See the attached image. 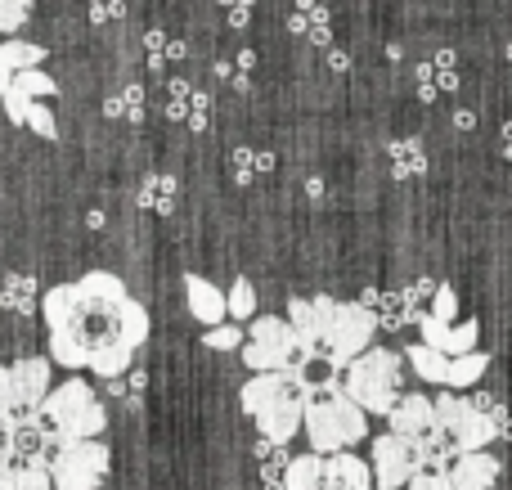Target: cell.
<instances>
[{
  "instance_id": "cell-22",
  "label": "cell",
  "mask_w": 512,
  "mask_h": 490,
  "mask_svg": "<svg viewBox=\"0 0 512 490\" xmlns=\"http://www.w3.org/2000/svg\"><path fill=\"white\" fill-rule=\"evenodd\" d=\"M41 284H36V275H5V288H0V306L5 311H14V315H32L36 306H41Z\"/></svg>"
},
{
  "instance_id": "cell-19",
  "label": "cell",
  "mask_w": 512,
  "mask_h": 490,
  "mask_svg": "<svg viewBox=\"0 0 512 490\" xmlns=\"http://www.w3.org/2000/svg\"><path fill=\"white\" fill-rule=\"evenodd\" d=\"M45 63V45H32V41H5L0 45V99H5V90L14 86V77L18 72H27V68H41Z\"/></svg>"
},
{
  "instance_id": "cell-15",
  "label": "cell",
  "mask_w": 512,
  "mask_h": 490,
  "mask_svg": "<svg viewBox=\"0 0 512 490\" xmlns=\"http://www.w3.org/2000/svg\"><path fill=\"white\" fill-rule=\"evenodd\" d=\"M185 302H189V315H194L203 329H216V324L230 320V302H225V293L207 275H198V270L185 275Z\"/></svg>"
},
{
  "instance_id": "cell-30",
  "label": "cell",
  "mask_w": 512,
  "mask_h": 490,
  "mask_svg": "<svg viewBox=\"0 0 512 490\" xmlns=\"http://www.w3.org/2000/svg\"><path fill=\"white\" fill-rule=\"evenodd\" d=\"M167 59H185V45L171 41L167 32H149V63L153 68H162Z\"/></svg>"
},
{
  "instance_id": "cell-2",
  "label": "cell",
  "mask_w": 512,
  "mask_h": 490,
  "mask_svg": "<svg viewBox=\"0 0 512 490\" xmlns=\"http://www.w3.org/2000/svg\"><path fill=\"white\" fill-rule=\"evenodd\" d=\"M288 324L297 329V342L310 360H324L328 369H346L373 347L378 320L364 302H337V297H292Z\"/></svg>"
},
{
  "instance_id": "cell-14",
  "label": "cell",
  "mask_w": 512,
  "mask_h": 490,
  "mask_svg": "<svg viewBox=\"0 0 512 490\" xmlns=\"http://www.w3.org/2000/svg\"><path fill=\"white\" fill-rule=\"evenodd\" d=\"M63 441H54V432L45 428L41 419H32V423H23V428H14V432H5V455L14 459L18 468L23 464H45L50 468V459H54V450H59Z\"/></svg>"
},
{
  "instance_id": "cell-5",
  "label": "cell",
  "mask_w": 512,
  "mask_h": 490,
  "mask_svg": "<svg viewBox=\"0 0 512 490\" xmlns=\"http://www.w3.org/2000/svg\"><path fill=\"white\" fill-rule=\"evenodd\" d=\"M41 423L54 432V441H95L108 428V410L86 378H68L45 396Z\"/></svg>"
},
{
  "instance_id": "cell-13",
  "label": "cell",
  "mask_w": 512,
  "mask_h": 490,
  "mask_svg": "<svg viewBox=\"0 0 512 490\" xmlns=\"http://www.w3.org/2000/svg\"><path fill=\"white\" fill-rule=\"evenodd\" d=\"M369 468H373V486H378V490H405L418 473H423L414 441L396 437V432L373 437V464Z\"/></svg>"
},
{
  "instance_id": "cell-35",
  "label": "cell",
  "mask_w": 512,
  "mask_h": 490,
  "mask_svg": "<svg viewBox=\"0 0 512 490\" xmlns=\"http://www.w3.org/2000/svg\"><path fill=\"white\" fill-rule=\"evenodd\" d=\"M108 387H113L117 396H140V392H144V374L135 369L131 378H108Z\"/></svg>"
},
{
  "instance_id": "cell-21",
  "label": "cell",
  "mask_w": 512,
  "mask_h": 490,
  "mask_svg": "<svg viewBox=\"0 0 512 490\" xmlns=\"http://www.w3.org/2000/svg\"><path fill=\"white\" fill-rule=\"evenodd\" d=\"M167 113L180 117L189 131H203V126H207V95H203V90H194L189 81H171V104H167Z\"/></svg>"
},
{
  "instance_id": "cell-17",
  "label": "cell",
  "mask_w": 512,
  "mask_h": 490,
  "mask_svg": "<svg viewBox=\"0 0 512 490\" xmlns=\"http://www.w3.org/2000/svg\"><path fill=\"white\" fill-rule=\"evenodd\" d=\"M387 423H391V432H396V437L423 441L427 432L436 428V405L427 401V396L409 392V396H400V401H396V410L387 414Z\"/></svg>"
},
{
  "instance_id": "cell-6",
  "label": "cell",
  "mask_w": 512,
  "mask_h": 490,
  "mask_svg": "<svg viewBox=\"0 0 512 490\" xmlns=\"http://www.w3.org/2000/svg\"><path fill=\"white\" fill-rule=\"evenodd\" d=\"M405 360H400V351L391 347H369L355 365H346V378H342V392L351 396L355 405H360L364 414H382L387 419L391 410H396V401L405 392H400V383H405Z\"/></svg>"
},
{
  "instance_id": "cell-12",
  "label": "cell",
  "mask_w": 512,
  "mask_h": 490,
  "mask_svg": "<svg viewBox=\"0 0 512 490\" xmlns=\"http://www.w3.org/2000/svg\"><path fill=\"white\" fill-rule=\"evenodd\" d=\"M54 490H99L108 477V446L104 441H63L50 459Z\"/></svg>"
},
{
  "instance_id": "cell-9",
  "label": "cell",
  "mask_w": 512,
  "mask_h": 490,
  "mask_svg": "<svg viewBox=\"0 0 512 490\" xmlns=\"http://www.w3.org/2000/svg\"><path fill=\"white\" fill-rule=\"evenodd\" d=\"M243 360L256 374H288V369L306 365V351L297 342V329L283 315H256L248 342H243Z\"/></svg>"
},
{
  "instance_id": "cell-3",
  "label": "cell",
  "mask_w": 512,
  "mask_h": 490,
  "mask_svg": "<svg viewBox=\"0 0 512 490\" xmlns=\"http://www.w3.org/2000/svg\"><path fill=\"white\" fill-rule=\"evenodd\" d=\"M239 401H243V410L252 414L261 441L288 446V441L301 432V423H306L310 392L301 387L297 369H288V374H252L248 383H243Z\"/></svg>"
},
{
  "instance_id": "cell-33",
  "label": "cell",
  "mask_w": 512,
  "mask_h": 490,
  "mask_svg": "<svg viewBox=\"0 0 512 490\" xmlns=\"http://www.w3.org/2000/svg\"><path fill=\"white\" fill-rule=\"evenodd\" d=\"M86 5H90L95 23H117V18H126V0H86Z\"/></svg>"
},
{
  "instance_id": "cell-18",
  "label": "cell",
  "mask_w": 512,
  "mask_h": 490,
  "mask_svg": "<svg viewBox=\"0 0 512 490\" xmlns=\"http://www.w3.org/2000/svg\"><path fill=\"white\" fill-rule=\"evenodd\" d=\"M450 482H454V490H495V482H499V459L490 455V450L459 455L450 464Z\"/></svg>"
},
{
  "instance_id": "cell-26",
  "label": "cell",
  "mask_w": 512,
  "mask_h": 490,
  "mask_svg": "<svg viewBox=\"0 0 512 490\" xmlns=\"http://www.w3.org/2000/svg\"><path fill=\"white\" fill-rule=\"evenodd\" d=\"M203 342H207L212 351H243L248 333H243L234 320H225V324H216V329H207V333H203Z\"/></svg>"
},
{
  "instance_id": "cell-25",
  "label": "cell",
  "mask_w": 512,
  "mask_h": 490,
  "mask_svg": "<svg viewBox=\"0 0 512 490\" xmlns=\"http://www.w3.org/2000/svg\"><path fill=\"white\" fill-rule=\"evenodd\" d=\"M481 374H486V356H481V351H472V356L450 360V374H445V387H450V392H459V387L481 383Z\"/></svg>"
},
{
  "instance_id": "cell-29",
  "label": "cell",
  "mask_w": 512,
  "mask_h": 490,
  "mask_svg": "<svg viewBox=\"0 0 512 490\" xmlns=\"http://www.w3.org/2000/svg\"><path fill=\"white\" fill-rule=\"evenodd\" d=\"M27 14H32V0H0V32L14 41V32L27 23Z\"/></svg>"
},
{
  "instance_id": "cell-8",
  "label": "cell",
  "mask_w": 512,
  "mask_h": 490,
  "mask_svg": "<svg viewBox=\"0 0 512 490\" xmlns=\"http://www.w3.org/2000/svg\"><path fill=\"white\" fill-rule=\"evenodd\" d=\"M283 490H378L360 455H297L283 468Z\"/></svg>"
},
{
  "instance_id": "cell-34",
  "label": "cell",
  "mask_w": 512,
  "mask_h": 490,
  "mask_svg": "<svg viewBox=\"0 0 512 490\" xmlns=\"http://www.w3.org/2000/svg\"><path fill=\"white\" fill-rule=\"evenodd\" d=\"M405 490H454V482H450V473H418Z\"/></svg>"
},
{
  "instance_id": "cell-7",
  "label": "cell",
  "mask_w": 512,
  "mask_h": 490,
  "mask_svg": "<svg viewBox=\"0 0 512 490\" xmlns=\"http://www.w3.org/2000/svg\"><path fill=\"white\" fill-rule=\"evenodd\" d=\"M54 360L27 356L14 365H0V432H14L23 423L41 419L45 396L54 392Z\"/></svg>"
},
{
  "instance_id": "cell-24",
  "label": "cell",
  "mask_w": 512,
  "mask_h": 490,
  "mask_svg": "<svg viewBox=\"0 0 512 490\" xmlns=\"http://www.w3.org/2000/svg\"><path fill=\"white\" fill-rule=\"evenodd\" d=\"M405 360L414 365V374L423 378V383H441V387H445V374H450V356L432 351L427 342H414V347L405 351Z\"/></svg>"
},
{
  "instance_id": "cell-4",
  "label": "cell",
  "mask_w": 512,
  "mask_h": 490,
  "mask_svg": "<svg viewBox=\"0 0 512 490\" xmlns=\"http://www.w3.org/2000/svg\"><path fill=\"white\" fill-rule=\"evenodd\" d=\"M301 432L310 441V455H342L355 441L369 437V414L346 392H324V396H310Z\"/></svg>"
},
{
  "instance_id": "cell-16",
  "label": "cell",
  "mask_w": 512,
  "mask_h": 490,
  "mask_svg": "<svg viewBox=\"0 0 512 490\" xmlns=\"http://www.w3.org/2000/svg\"><path fill=\"white\" fill-rule=\"evenodd\" d=\"M418 329H423V342L432 351H441V356H450V360H459V356H472L477 351V324L472 320H463V324H441V320H418Z\"/></svg>"
},
{
  "instance_id": "cell-37",
  "label": "cell",
  "mask_w": 512,
  "mask_h": 490,
  "mask_svg": "<svg viewBox=\"0 0 512 490\" xmlns=\"http://www.w3.org/2000/svg\"><path fill=\"white\" fill-rule=\"evenodd\" d=\"M9 482H14V459H9L5 446H0V490H9Z\"/></svg>"
},
{
  "instance_id": "cell-32",
  "label": "cell",
  "mask_w": 512,
  "mask_h": 490,
  "mask_svg": "<svg viewBox=\"0 0 512 490\" xmlns=\"http://www.w3.org/2000/svg\"><path fill=\"white\" fill-rule=\"evenodd\" d=\"M454 311H459V302H454V293L450 288H436L432 293V311H427V320H441V324H450L454 320ZM423 320V315H418Z\"/></svg>"
},
{
  "instance_id": "cell-36",
  "label": "cell",
  "mask_w": 512,
  "mask_h": 490,
  "mask_svg": "<svg viewBox=\"0 0 512 490\" xmlns=\"http://www.w3.org/2000/svg\"><path fill=\"white\" fill-rule=\"evenodd\" d=\"M221 5L230 9V23H234V27H243V23H248V14H252V0H221Z\"/></svg>"
},
{
  "instance_id": "cell-31",
  "label": "cell",
  "mask_w": 512,
  "mask_h": 490,
  "mask_svg": "<svg viewBox=\"0 0 512 490\" xmlns=\"http://www.w3.org/2000/svg\"><path fill=\"white\" fill-rule=\"evenodd\" d=\"M265 167H270V158H265V153H256V149H234V180H239V185H248L256 171H265Z\"/></svg>"
},
{
  "instance_id": "cell-11",
  "label": "cell",
  "mask_w": 512,
  "mask_h": 490,
  "mask_svg": "<svg viewBox=\"0 0 512 490\" xmlns=\"http://www.w3.org/2000/svg\"><path fill=\"white\" fill-rule=\"evenodd\" d=\"M432 405H436V428L454 441V450H459V455H477V450H486L490 441L499 437L495 419H490L477 401H468V396L441 392Z\"/></svg>"
},
{
  "instance_id": "cell-23",
  "label": "cell",
  "mask_w": 512,
  "mask_h": 490,
  "mask_svg": "<svg viewBox=\"0 0 512 490\" xmlns=\"http://www.w3.org/2000/svg\"><path fill=\"white\" fill-rule=\"evenodd\" d=\"M104 113L113 117V122H140V117H144V86H140V81L117 86L113 95L104 99Z\"/></svg>"
},
{
  "instance_id": "cell-38",
  "label": "cell",
  "mask_w": 512,
  "mask_h": 490,
  "mask_svg": "<svg viewBox=\"0 0 512 490\" xmlns=\"http://www.w3.org/2000/svg\"><path fill=\"white\" fill-rule=\"evenodd\" d=\"M0 437H5V432H0Z\"/></svg>"
},
{
  "instance_id": "cell-28",
  "label": "cell",
  "mask_w": 512,
  "mask_h": 490,
  "mask_svg": "<svg viewBox=\"0 0 512 490\" xmlns=\"http://www.w3.org/2000/svg\"><path fill=\"white\" fill-rule=\"evenodd\" d=\"M9 490H54V477L45 464H14V482H9Z\"/></svg>"
},
{
  "instance_id": "cell-27",
  "label": "cell",
  "mask_w": 512,
  "mask_h": 490,
  "mask_svg": "<svg viewBox=\"0 0 512 490\" xmlns=\"http://www.w3.org/2000/svg\"><path fill=\"white\" fill-rule=\"evenodd\" d=\"M225 302H230V320H248V315H256V288L248 284V279H234V288L225 293Z\"/></svg>"
},
{
  "instance_id": "cell-1",
  "label": "cell",
  "mask_w": 512,
  "mask_h": 490,
  "mask_svg": "<svg viewBox=\"0 0 512 490\" xmlns=\"http://www.w3.org/2000/svg\"><path fill=\"white\" fill-rule=\"evenodd\" d=\"M50 360L63 369H90L108 383L131 369L135 351L149 342V311L113 270H86L72 284L41 297Z\"/></svg>"
},
{
  "instance_id": "cell-20",
  "label": "cell",
  "mask_w": 512,
  "mask_h": 490,
  "mask_svg": "<svg viewBox=\"0 0 512 490\" xmlns=\"http://www.w3.org/2000/svg\"><path fill=\"white\" fill-rule=\"evenodd\" d=\"M135 203H140L144 212H153V216H171V212H176V203H180L176 176H162V171L144 176V185H140V194H135Z\"/></svg>"
},
{
  "instance_id": "cell-10",
  "label": "cell",
  "mask_w": 512,
  "mask_h": 490,
  "mask_svg": "<svg viewBox=\"0 0 512 490\" xmlns=\"http://www.w3.org/2000/svg\"><path fill=\"white\" fill-rule=\"evenodd\" d=\"M54 95V77L45 68H27V72H18L14 77V86L5 90V113H9V122L14 126H32L41 140H59V122H54V113H50V104L45 99Z\"/></svg>"
}]
</instances>
